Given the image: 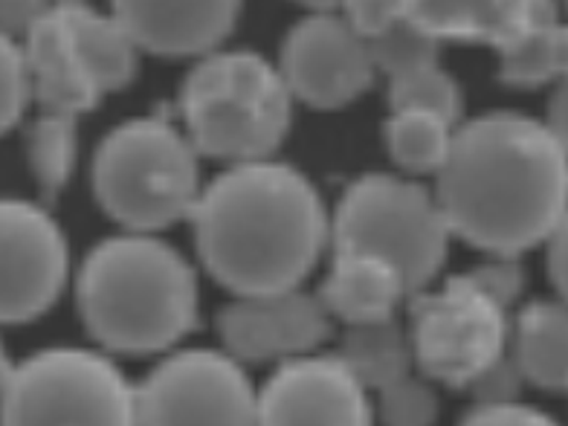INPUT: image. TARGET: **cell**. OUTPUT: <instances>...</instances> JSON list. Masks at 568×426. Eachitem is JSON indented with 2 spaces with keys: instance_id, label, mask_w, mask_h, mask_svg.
Instances as JSON below:
<instances>
[{
  "instance_id": "33",
  "label": "cell",
  "mask_w": 568,
  "mask_h": 426,
  "mask_svg": "<svg viewBox=\"0 0 568 426\" xmlns=\"http://www.w3.org/2000/svg\"><path fill=\"white\" fill-rule=\"evenodd\" d=\"M302 7L314 9V12H337L339 0H296Z\"/></svg>"
},
{
  "instance_id": "18",
  "label": "cell",
  "mask_w": 568,
  "mask_h": 426,
  "mask_svg": "<svg viewBox=\"0 0 568 426\" xmlns=\"http://www.w3.org/2000/svg\"><path fill=\"white\" fill-rule=\"evenodd\" d=\"M546 0H406V12L442 41L499 44Z\"/></svg>"
},
{
  "instance_id": "7",
  "label": "cell",
  "mask_w": 568,
  "mask_h": 426,
  "mask_svg": "<svg viewBox=\"0 0 568 426\" xmlns=\"http://www.w3.org/2000/svg\"><path fill=\"white\" fill-rule=\"evenodd\" d=\"M3 424H136L134 386L82 348H50L9 366L0 386Z\"/></svg>"
},
{
  "instance_id": "13",
  "label": "cell",
  "mask_w": 568,
  "mask_h": 426,
  "mask_svg": "<svg viewBox=\"0 0 568 426\" xmlns=\"http://www.w3.org/2000/svg\"><path fill=\"white\" fill-rule=\"evenodd\" d=\"M372 400L339 357L284 359L255 392V424L359 426L372 420Z\"/></svg>"
},
{
  "instance_id": "16",
  "label": "cell",
  "mask_w": 568,
  "mask_h": 426,
  "mask_svg": "<svg viewBox=\"0 0 568 426\" xmlns=\"http://www.w3.org/2000/svg\"><path fill=\"white\" fill-rule=\"evenodd\" d=\"M409 293L404 278L389 262L368 253H337L334 270L325 278L320 302L328 316H337L345 325L377 322L395 316L397 305Z\"/></svg>"
},
{
  "instance_id": "9",
  "label": "cell",
  "mask_w": 568,
  "mask_h": 426,
  "mask_svg": "<svg viewBox=\"0 0 568 426\" xmlns=\"http://www.w3.org/2000/svg\"><path fill=\"white\" fill-rule=\"evenodd\" d=\"M136 424H255V389L221 352H180L134 386Z\"/></svg>"
},
{
  "instance_id": "12",
  "label": "cell",
  "mask_w": 568,
  "mask_h": 426,
  "mask_svg": "<svg viewBox=\"0 0 568 426\" xmlns=\"http://www.w3.org/2000/svg\"><path fill=\"white\" fill-rule=\"evenodd\" d=\"M217 331L226 354L239 363H284L311 354L331 334V316L320 296L287 287L239 296L221 311Z\"/></svg>"
},
{
  "instance_id": "29",
  "label": "cell",
  "mask_w": 568,
  "mask_h": 426,
  "mask_svg": "<svg viewBox=\"0 0 568 426\" xmlns=\"http://www.w3.org/2000/svg\"><path fill=\"white\" fill-rule=\"evenodd\" d=\"M339 16L363 38L377 36L406 12L404 0H339Z\"/></svg>"
},
{
  "instance_id": "30",
  "label": "cell",
  "mask_w": 568,
  "mask_h": 426,
  "mask_svg": "<svg viewBox=\"0 0 568 426\" xmlns=\"http://www.w3.org/2000/svg\"><path fill=\"white\" fill-rule=\"evenodd\" d=\"M473 276H476V282H479L487 293H494L496 300L508 307L514 305L516 296H519L525 287L523 267H519L510 255H496V262L476 267L473 270Z\"/></svg>"
},
{
  "instance_id": "1",
  "label": "cell",
  "mask_w": 568,
  "mask_h": 426,
  "mask_svg": "<svg viewBox=\"0 0 568 426\" xmlns=\"http://www.w3.org/2000/svg\"><path fill=\"white\" fill-rule=\"evenodd\" d=\"M435 178L449 235L485 253L516 258L566 224V142L548 122L523 113L467 122Z\"/></svg>"
},
{
  "instance_id": "17",
  "label": "cell",
  "mask_w": 568,
  "mask_h": 426,
  "mask_svg": "<svg viewBox=\"0 0 568 426\" xmlns=\"http://www.w3.org/2000/svg\"><path fill=\"white\" fill-rule=\"evenodd\" d=\"M53 12L102 93L125 88L134 79L140 47L116 18L99 12L88 0H53Z\"/></svg>"
},
{
  "instance_id": "24",
  "label": "cell",
  "mask_w": 568,
  "mask_h": 426,
  "mask_svg": "<svg viewBox=\"0 0 568 426\" xmlns=\"http://www.w3.org/2000/svg\"><path fill=\"white\" fill-rule=\"evenodd\" d=\"M75 122L68 116L41 113L36 125L30 128V163L38 183L47 195L55 197L68 186L70 174L75 169Z\"/></svg>"
},
{
  "instance_id": "32",
  "label": "cell",
  "mask_w": 568,
  "mask_h": 426,
  "mask_svg": "<svg viewBox=\"0 0 568 426\" xmlns=\"http://www.w3.org/2000/svg\"><path fill=\"white\" fill-rule=\"evenodd\" d=\"M50 7L53 0H0V32L18 41L50 12Z\"/></svg>"
},
{
  "instance_id": "14",
  "label": "cell",
  "mask_w": 568,
  "mask_h": 426,
  "mask_svg": "<svg viewBox=\"0 0 568 426\" xmlns=\"http://www.w3.org/2000/svg\"><path fill=\"white\" fill-rule=\"evenodd\" d=\"M241 0H111V16L140 50L206 55L232 32Z\"/></svg>"
},
{
  "instance_id": "34",
  "label": "cell",
  "mask_w": 568,
  "mask_h": 426,
  "mask_svg": "<svg viewBox=\"0 0 568 426\" xmlns=\"http://www.w3.org/2000/svg\"><path fill=\"white\" fill-rule=\"evenodd\" d=\"M7 372H9V363H7V357H3V348H0V386H3V377H7Z\"/></svg>"
},
{
  "instance_id": "8",
  "label": "cell",
  "mask_w": 568,
  "mask_h": 426,
  "mask_svg": "<svg viewBox=\"0 0 568 426\" xmlns=\"http://www.w3.org/2000/svg\"><path fill=\"white\" fill-rule=\"evenodd\" d=\"M409 316L415 366L435 383L467 389L476 374L508 354V305L473 273L449 278L442 291L412 293Z\"/></svg>"
},
{
  "instance_id": "35",
  "label": "cell",
  "mask_w": 568,
  "mask_h": 426,
  "mask_svg": "<svg viewBox=\"0 0 568 426\" xmlns=\"http://www.w3.org/2000/svg\"><path fill=\"white\" fill-rule=\"evenodd\" d=\"M404 3H406V0H404Z\"/></svg>"
},
{
  "instance_id": "23",
  "label": "cell",
  "mask_w": 568,
  "mask_h": 426,
  "mask_svg": "<svg viewBox=\"0 0 568 426\" xmlns=\"http://www.w3.org/2000/svg\"><path fill=\"white\" fill-rule=\"evenodd\" d=\"M366 41L374 70H383L389 79L424 68V64H435L438 61V44H442V38L433 36L409 12H404L386 30L366 38Z\"/></svg>"
},
{
  "instance_id": "21",
  "label": "cell",
  "mask_w": 568,
  "mask_h": 426,
  "mask_svg": "<svg viewBox=\"0 0 568 426\" xmlns=\"http://www.w3.org/2000/svg\"><path fill=\"white\" fill-rule=\"evenodd\" d=\"M337 357L366 392L386 389L389 383L412 374L415 366L409 331L400 328L395 316L348 325Z\"/></svg>"
},
{
  "instance_id": "2",
  "label": "cell",
  "mask_w": 568,
  "mask_h": 426,
  "mask_svg": "<svg viewBox=\"0 0 568 426\" xmlns=\"http://www.w3.org/2000/svg\"><path fill=\"white\" fill-rule=\"evenodd\" d=\"M189 221L206 270L235 296L300 287L331 239L311 180L270 160L235 163L201 189Z\"/></svg>"
},
{
  "instance_id": "5",
  "label": "cell",
  "mask_w": 568,
  "mask_h": 426,
  "mask_svg": "<svg viewBox=\"0 0 568 426\" xmlns=\"http://www.w3.org/2000/svg\"><path fill=\"white\" fill-rule=\"evenodd\" d=\"M93 186L102 210L125 230H163L195 210L201 195L197 151L169 120L125 122L99 145Z\"/></svg>"
},
{
  "instance_id": "11",
  "label": "cell",
  "mask_w": 568,
  "mask_h": 426,
  "mask_svg": "<svg viewBox=\"0 0 568 426\" xmlns=\"http://www.w3.org/2000/svg\"><path fill=\"white\" fill-rule=\"evenodd\" d=\"M291 97L331 111L368 90L374 64L368 41L339 12H314L296 23L282 47L278 64Z\"/></svg>"
},
{
  "instance_id": "31",
  "label": "cell",
  "mask_w": 568,
  "mask_h": 426,
  "mask_svg": "<svg viewBox=\"0 0 568 426\" xmlns=\"http://www.w3.org/2000/svg\"><path fill=\"white\" fill-rule=\"evenodd\" d=\"M467 424H487V426H542L551 424L548 415L531 406L516 404V400H501V404H479L467 415Z\"/></svg>"
},
{
  "instance_id": "4",
  "label": "cell",
  "mask_w": 568,
  "mask_h": 426,
  "mask_svg": "<svg viewBox=\"0 0 568 426\" xmlns=\"http://www.w3.org/2000/svg\"><path fill=\"white\" fill-rule=\"evenodd\" d=\"M291 90L278 68L253 53H206L189 73L180 111L197 154L250 163L267 160L291 128Z\"/></svg>"
},
{
  "instance_id": "26",
  "label": "cell",
  "mask_w": 568,
  "mask_h": 426,
  "mask_svg": "<svg viewBox=\"0 0 568 426\" xmlns=\"http://www.w3.org/2000/svg\"><path fill=\"white\" fill-rule=\"evenodd\" d=\"M377 395H381L383 424L424 426L438 418V397H435L433 386H426L424 381L412 377V374L389 383Z\"/></svg>"
},
{
  "instance_id": "3",
  "label": "cell",
  "mask_w": 568,
  "mask_h": 426,
  "mask_svg": "<svg viewBox=\"0 0 568 426\" xmlns=\"http://www.w3.org/2000/svg\"><path fill=\"white\" fill-rule=\"evenodd\" d=\"M79 311L93 339L111 352H165L195 328V270L145 232L111 239L84 262Z\"/></svg>"
},
{
  "instance_id": "15",
  "label": "cell",
  "mask_w": 568,
  "mask_h": 426,
  "mask_svg": "<svg viewBox=\"0 0 568 426\" xmlns=\"http://www.w3.org/2000/svg\"><path fill=\"white\" fill-rule=\"evenodd\" d=\"M21 41L27 73H30V90L41 105V113L79 120L105 97L82 64V59L75 55L53 7Z\"/></svg>"
},
{
  "instance_id": "19",
  "label": "cell",
  "mask_w": 568,
  "mask_h": 426,
  "mask_svg": "<svg viewBox=\"0 0 568 426\" xmlns=\"http://www.w3.org/2000/svg\"><path fill=\"white\" fill-rule=\"evenodd\" d=\"M501 82L514 88H539L566 70L568 38L554 0H546L525 23H519L499 44Z\"/></svg>"
},
{
  "instance_id": "25",
  "label": "cell",
  "mask_w": 568,
  "mask_h": 426,
  "mask_svg": "<svg viewBox=\"0 0 568 426\" xmlns=\"http://www.w3.org/2000/svg\"><path fill=\"white\" fill-rule=\"evenodd\" d=\"M389 102L392 111L438 113L453 125L464 108L462 88L453 75L438 68V61L389 79Z\"/></svg>"
},
{
  "instance_id": "28",
  "label": "cell",
  "mask_w": 568,
  "mask_h": 426,
  "mask_svg": "<svg viewBox=\"0 0 568 426\" xmlns=\"http://www.w3.org/2000/svg\"><path fill=\"white\" fill-rule=\"evenodd\" d=\"M523 372L514 363V357L508 354H501L496 363L485 368L481 374L473 377V383L467 389L473 392V397L479 400V404H501V400H516L519 392H523Z\"/></svg>"
},
{
  "instance_id": "27",
  "label": "cell",
  "mask_w": 568,
  "mask_h": 426,
  "mask_svg": "<svg viewBox=\"0 0 568 426\" xmlns=\"http://www.w3.org/2000/svg\"><path fill=\"white\" fill-rule=\"evenodd\" d=\"M30 99V73L21 44L7 32H0V134L21 120Z\"/></svg>"
},
{
  "instance_id": "22",
  "label": "cell",
  "mask_w": 568,
  "mask_h": 426,
  "mask_svg": "<svg viewBox=\"0 0 568 426\" xmlns=\"http://www.w3.org/2000/svg\"><path fill=\"white\" fill-rule=\"evenodd\" d=\"M453 142V122L426 111H392L386 122V145L404 172L435 174Z\"/></svg>"
},
{
  "instance_id": "10",
  "label": "cell",
  "mask_w": 568,
  "mask_h": 426,
  "mask_svg": "<svg viewBox=\"0 0 568 426\" xmlns=\"http://www.w3.org/2000/svg\"><path fill=\"white\" fill-rule=\"evenodd\" d=\"M68 244L41 206L0 201V325H21L59 300Z\"/></svg>"
},
{
  "instance_id": "20",
  "label": "cell",
  "mask_w": 568,
  "mask_h": 426,
  "mask_svg": "<svg viewBox=\"0 0 568 426\" xmlns=\"http://www.w3.org/2000/svg\"><path fill=\"white\" fill-rule=\"evenodd\" d=\"M514 363L523 377L546 392L568 383V316L560 300H539L525 307L514 328Z\"/></svg>"
},
{
  "instance_id": "6",
  "label": "cell",
  "mask_w": 568,
  "mask_h": 426,
  "mask_svg": "<svg viewBox=\"0 0 568 426\" xmlns=\"http://www.w3.org/2000/svg\"><path fill=\"white\" fill-rule=\"evenodd\" d=\"M331 239L337 253H368L389 262L412 296L438 276L449 230L435 195L424 186L368 174L345 189Z\"/></svg>"
}]
</instances>
